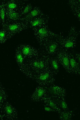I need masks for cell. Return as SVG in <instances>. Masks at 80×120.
I'll list each match as a JSON object with an SVG mask.
<instances>
[{
	"label": "cell",
	"mask_w": 80,
	"mask_h": 120,
	"mask_svg": "<svg viewBox=\"0 0 80 120\" xmlns=\"http://www.w3.org/2000/svg\"><path fill=\"white\" fill-rule=\"evenodd\" d=\"M39 56L36 57L26 60V66L33 75L38 74L49 69L48 56L38 49Z\"/></svg>",
	"instance_id": "cell-1"
},
{
	"label": "cell",
	"mask_w": 80,
	"mask_h": 120,
	"mask_svg": "<svg viewBox=\"0 0 80 120\" xmlns=\"http://www.w3.org/2000/svg\"><path fill=\"white\" fill-rule=\"evenodd\" d=\"M61 34L50 38L44 42L39 49L47 55L56 56L61 49L60 45Z\"/></svg>",
	"instance_id": "cell-2"
},
{
	"label": "cell",
	"mask_w": 80,
	"mask_h": 120,
	"mask_svg": "<svg viewBox=\"0 0 80 120\" xmlns=\"http://www.w3.org/2000/svg\"><path fill=\"white\" fill-rule=\"evenodd\" d=\"M79 34V32L74 26L71 28L67 37H64L61 34L60 38L61 49L68 51L70 49H73L75 47L77 44Z\"/></svg>",
	"instance_id": "cell-3"
},
{
	"label": "cell",
	"mask_w": 80,
	"mask_h": 120,
	"mask_svg": "<svg viewBox=\"0 0 80 120\" xmlns=\"http://www.w3.org/2000/svg\"><path fill=\"white\" fill-rule=\"evenodd\" d=\"M32 29L35 37L40 46L49 38L58 35L50 30L48 24L44 25Z\"/></svg>",
	"instance_id": "cell-4"
},
{
	"label": "cell",
	"mask_w": 80,
	"mask_h": 120,
	"mask_svg": "<svg viewBox=\"0 0 80 120\" xmlns=\"http://www.w3.org/2000/svg\"><path fill=\"white\" fill-rule=\"evenodd\" d=\"M54 76L53 74L48 69L35 75L34 79L41 85L46 87L54 84L55 81Z\"/></svg>",
	"instance_id": "cell-5"
},
{
	"label": "cell",
	"mask_w": 80,
	"mask_h": 120,
	"mask_svg": "<svg viewBox=\"0 0 80 120\" xmlns=\"http://www.w3.org/2000/svg\"><path fill=\"white\" fill-rule=\"evenodd\" d=\"M17 48L26 60L31 59L39 56L38 49L29 44H21L18 45Z\"/></svg>",
	"instance_id": "cell-6"
},
{
	"label": "cell",
	"mask_w": 80,
	"mask_h": 120,
	"mask_svg": "<svg viewBox=\"0 0 80 120\" xmlns=\"http://www.w3.org/2000/svg\"><path fill=\"white\" fill-rule=\"evenodd\" d=\"M28 23L18 21L6 24L4 28L13 37L15 35L29 28Z\"/></svg>",
	"instance_id": "cell-7"
},
{
	"label": "cell",
	"mask_w": 80,
	"mask_h": 120,
	"mask_svg": "<svg viewBox=\"0 0 80 120\" xmlns=\"http://www.w3.org/2000/svg\"><path fill=\"white\" fill-rule=\"evenodd\" d=\"M47 95L53 98L66 97V90L64 88L53 84L46 87Z\"/></svg>",
	"instance_id": "cell-8"
},
{
	"label": "cell",
	"mask_w": 80,
	"mask_h": 120,
	"mask_svg": "<svg viewBox=\"0 0 80 120\" xmlns=\"http://www.w3.org/2000/svg\"><path fill=\"white\" fill-rule=\"evenodd\" d=\"M60 65L68 73L71 74L68 51L61 49L56 56Z\"/></svg>",
	"instance_id": "cell-9"
},
{
	"label": "cell",
	"mask_w": 80,
	"mask_h": 120,
	"mask_svg": "<svg viewBox=\"0 0 80 120\" xmlns=\"http://www.w3.org/2000/svg\"><path fill=\"white\" fill-rule=\"evenodd\" d=\"M50 18L48 15L44 14L34 18L27 23L29 28L33 29L44 25L48 24Z\"/></svg>",
	"instance_id": "cell-10"
},
{
	"label": "cell",
	"mask_w": 80,
	"mask_h": 120,
	"mask_svg": "<svg viewBox=\"0 0 80 120\" xmlns=\"http://www.w3.org/2000/svg\"><path fill=\"white\" fill-rule=\"evenodd\" d=\"M44 14L39 7L34 6L30 12L20 19L19 21L27 23L32 19Z\"/></svg>",
	"instance_id": "cell-11"
},
{
	"label": "cell",
	"mask_w": 80,
	"mask_h": 120,
	"mask_svg": "<svg viewBox=\"0 0 80 120\" xmlns=\"http://www.w3.org/2000/svg\"><path fill=\"white\" fill-rule=\"evenodd\" d=\"M28 2L27 0H11L6 2L5 6L6 10L16 11L21 9Z\"/></svg>",
	"instance_id": "cell-12"
},
{
	"label": "cell",
	"mask_w": 80,
	"mask_h": 120,
	"mask_svg": "<svg viewBox=\"0 0 80 120\" xmlns=\"http://www.w3.org/2000/svg\"><path fill=\"white\" fill-rule=\"evenodd\" d=\"M21 9L16 11H8L6 10V24L11 23L19 21L22 18Z\"/></svg>",
	"instance_id": "cell-13"
},
{
	"label": "cell",
	"mask_w": 80,
	"mask_h": 120,
	"mask_svg": "<svg viewBox=\"0 0 80 120\" xmlns=\"http://www.w3.org/2000/svg\"><path fill=\"white\" fill-rule=\"evenodd\" d=\"M70 68L71 74H80V64L75 59L72 52H69Z\"/></svg>",
	"instance_id": "cell-14"
},
{
	"label": "cell",
	"mask_w": 80,
	"mask_h": 120,
	"mask_svg": "<svg viewBox=\"0 0 80 120\" xmlns=\"http://www.w3.org/2000/svg\"><path fill=\"white\" fill-rule=\"evenodd\" d=\"M49 68L54 76L58 73L60 69V64L56 56L50 57L48 56Z\"/></svg>",
	"instance_id": "cell-15"
},
{
	"label": "cell",
	"mask_w": 80,
	"mask_h": 120,
	"mask_svg": "<svg viewBox=\"0 0 80 120\" xmlns=\"http://www.w3.org/2000/svg\"><path fill=\"white\" fill-rule=\"evenodd\" d=\"M80 0H70L68 4L74 16L80 21Z\"/></svg>",
	"instance_id": "cell-16"
},
{
	"label": "cell",
	"mask_w": 80,
	"mask_h": 120,
	"mask_svg": "<svg viewBox=\"0 0 80 120\" xmlns=\"http://www.w3.org/2000/svg\"><path fill=\"white\" fill-rule=\"evenodd\" d=\"M14 57L18 64L20 67L23 68L25 72L27 69L26 64V59L17 47L15 49Z\"/></svg>",
	"instance_id": "cell-17"
},
{
	"label": "cell",
	"mask_w": 80,
	"mask_h": 120,
	"mask_svg": "<svg viewBox=\"0 0 80 120\" xmlns=\"http://www.w3.org/2000/svg\"><path fill=\"white\" fill-rule=\"evenodd\" d=\"M44 101L46 105L52 108L54 112L59 113L62 111L51 97L47 95L44 99Z\"/></svg>",
	"instance_id": "cell-18"
},
{
	"label": "cell",
	"mask_w": 80,
	"mask_h": 120,
	"mask_svg": "<svg viewBox=\"0 0 80 120\" xmlns=\"http://www.w3.org/2000/svg\"><path fill=\"white\" fill-rule=\"evenodd\" d=\"M13 37L5 28H0V44L5 42Z\"/></svg>",
	"instance_id": "cell-19"
},
{
	"label": "cell",
	"mask_w": 80,
	"mask_h": 120,
	"mask_svg": "<svg viewBox=\"0 0 80 120\" xmlns=\"http://www.w3.org/2000/svg\"><path fill=\"white\" fill-rule=\"evenodd\" d=\"M55 102L61 111L66 110L69 109L65 98H53L51 97Z\"/></svg>",
	"instance_id": "cell-20"
},
{
	"label": "cell",
	"mask_w": 80,
	"mask_h": 120,
	"mask_svg": "<svg viewBox=\"0 0 80 120\" xmlns=\"http://www.w3.org/2000/svg\"><path fill=\"white\" fill-rule=\"evenodd\" d=\"M59 114V119L62 120H71L74 116L73 111L69 109L62 111Z\"/></svg>",
	"instance_id": "cell-21"
},
{
	"label": "cell",
	"mask_w": 80,
	"mask_h": 120,
	"mask_svg": "<svg viewBox=\"0 0 80 120\" xmlns=\"http://www.w3.org/2000/svg\"><path fill=\"white\" fill-rule=\"evenodd\" d=\"M6 2L5 1H2L0 4V18L1 22L2 28H4L5 25L6 9L5 6Z\"/></svg>",
	"instance_id": "cell-22"
},
{
	"label": "cell",
	"mask_w": 80,
	"mask_h": 120,
	"mask_svg": "<svg viewBox=\"0 0 80 120\" xmlns=\"http://www.w3.org/2000/svg\"><path fill=\"white\" fill-rule=\"evenodd\" d=\"M35 92V95L33 96L34 98L39 99L43 98L44 99L47 96L46 90L45 87H38L36 89Z\"/></svg>",
	"instance_id": "cell-23"
},
{
	"label": "cell",
	"mask_w": 80,
	"mask_h": 120,
	"mask_svg": "<svg viewBox=\"0 0 80 120\" xmlns=\"http://www.w3.org/2000/svg\"><path fill=\"white\" fill-rule=\"evenodd\" d=\"M33 8L32 5L30 3H27L25 4L21 9V16L22 18L26 16L30 12Z\"/></svg>",
	"instance_id": "cell-24"
},
{
	"label": "cell",
	"mask_w": 80,
	"mask_h": 120,
	"mask_svg": "<svg viewBox=\"0 0 80 120\" xmlns=\"http://www.w3.org/2000/svg\"><path fill=\"white\" fill-rule=\"evenodd\" d=\"M73 54L74 57L76 61L80 64V54L79 52H72Z\"/></svg>",
	"instance_id": "cell-25"
},
{
	"label": "cell",
	"mask_w": 80,
	"mask_h": 120,
	"mask_svg": "<svg viewBox=\"0 0 80 120\" xmlns=\"http://www.w3.org/2000/svg\"><path fill=\"white\" fill-rule=\"evenodd\" d=\"M6 111L8 114H11L13 112V109L10 106H7L6 108Z\"/></svg>",
	"instance_id": "cell-26"
},
{
	"label": "cell",
	"mask_w": 80,
	"mask_h": 120,
	"mask_svg": "<svg viewBox=\"0 0 80 120\" xmlns=\"http://www.w3.org/2000/svg\"><path fill=\"white\" fill-rule=\"evenodd\" d=\"M44 109L45 111L47 112H54L52 108L46 105L44 107Z\"/></svg>",
	"instance_id": "cell-27"
},
{
	"label": "cell",
	"mask_w": 80,
	"mask_h": 120,
	"mask_svg": "<svg viewBox=\"0 0 80 120\" xmlns=\"http://www.w3.org/2000/svg\"><path fill=\"white\" fill-rule=\"evenodd\" d=\"M3 98L2 96L1 95H0V101L2 100L3 99Z\"/></svg>",
	"instance_id": "cell-28"
},
{
	"label": "cell",
	"mask_w": 80,
	"mask_h": 120,
	"mask_svg": "<svg viewBox=\"0 0 80 120\" xmlns=\"http://www.w3.org/2000/svg\"><path fill=\"white\" fill-rule=\"evenodd\" d=\"M1 25L2 26V22L0 18V28Z\"/></svg>",
	"instance_id": "cell-29"
}]
</instances>
